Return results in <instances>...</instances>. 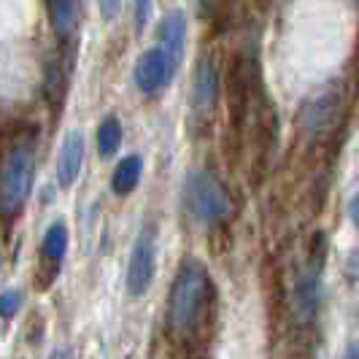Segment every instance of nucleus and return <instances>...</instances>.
Segmentation results:
<instances>
[{
	"label": "nucleus",
	"instance_id": "obj_1",
	"mask_svg": "<svg viewBox=\"0 0 359 359\" xmlns=\"http://www.w3.org/2000/svg\"><path fill=\"white\" fill-rule=\"evenodd\" d=\"M36 176V151L30 141H19L11 146L0 165V211L6 216H17L19 208L33 189Z\"/></svg>",
	"mask_w": 359,
	"mask_h": 359
},
{
	"label": "nucleus",
	"instance_id": "obj_2",
	"mask_svg": "<svg viewBox=\"0 0 359 359\" xmlns=\"http://www.w3.org/2000/svg\"><path fill=\"white\" fill-rule=\"evenodd\" d=\"M208 300V273L200 262H187L170 292V324L179 332L195 330Z\"/></svg>",
	"mask_w": 359,
	"mask_h": 359
},
{
	"label": "nucleus",
	"instance_id": "obj_3",
	"mask_svg": "<svg viewBox=\"0 0 359 359\" xmlns=\"http://www.w3.org/2000/svg\"><path fill=\"white\" fill-rule=\"evenodd\" d=\"M184 208L198 224L214 227L230 216L233 203H230L224 184L216 179L214 173L195 170L187 176V184H184Z\"/></svg>",
	"mask_w": 359,
	"mask_h": 359
},
{
	"label": "nucleus",
	"instance_id": "obj_4",
	"mask_svg": "<svg viewBox=\"0 0 359 359\" xmlns=\"http://www.w3.org/2000/svg\"><path fill=\"white\" fill-rule=\"evenodd\" d=\"M154 262H157V241H154V233L146 230L135 246H133V254H130V265H127V292L133 297L144 294L151 278H154Z\"/></svg>",
	"mask_w": 359,
	"mask_h": 359
},
{
	"label": "nucleus",
	"instance_id": "obj_5",
	"mask_svg": "<svg viewBox=\"0 0 359 359\" xmlns=\"http://www.w3.org/2000/svg\"><path fill=\"white\" fill-rule=\"evenodd\" d=\"M176 68L179 65L173 62V57L165 52L162 46L149 49V52L141 54V60L135 65V84L146 95H154V92H160L170 81V76L176 73Z\"/></svg>",
	"mask_w": 359,
	"mask_h": 359
},
{
	"label": "nucleus",
	"instance_id": "obj_6",
	"mask_svg": "<svg viewBox=\"0 0 359 359\" xmlns=\"http://www.w3.org/2000/svg\"><path fill=\"white\" fill-rule=\"evenodd\" d=\"M338 108H341L338 92H322L319 97H313V100L306 103L303 114H300V125H303V130L313 133V135H324L327 130H332V125L338 122Z\"/></svg>",
	"mask_w": 359,
	"mask_h": 359
},
{
	"label": "nucleus",
	"instance_id": "obj_7",
	"mask_svg": "<svg viewBox=\"0 0 359 359\" xmlns=\"http://www.w3.org/2000/svg\"><path fill=\"white\" fill-rule=\"evenodd\" d=\"M324 254L313 252V262L303 270L300 281H297V292H294V308H297V316L303 322H311L316 306H319V268H322Z\"/></svg>",
	"mask_w": 359,
	"mask_h": 359
},
{
	"label": "nucleus",
	"instance_id": "obj_8",
	"mask_svg": "<svg viewBox=\"0 0 359 359\" xmlns=\"http://www.w3.org/2000/svg\"><path fill=\"white\" fill-rule=\"evenodd\" d=\"M81 162H84V138H81V133L71 130L62 141L60 157H57V181L62 187H71L73 181L79 179Z\"/></svg>",
	"mask_w": 359,
	"mask_h": 359
},
{
	"label": "nucleus",
	"instance_id": "obj_9",
	"mask_svg": "<svg viewBox=\"0 0 359 359\" xmlns=\"http://www.w3.org/2000/svg\"><path fill=\"white\" fill-rule=\"evenodd\" d=\"M49 17L60 38H73L81 25V0H46Z\"/></svg>",
	"mask_w": 359,
	"mask_h": 359
},
{
	"label": "nucleus",
	"instance_id": "obj_10",
	"mask_svg": "<svg viewBox=\"0 0 359 359\" xmlns=\"http://www.w3.org/2000/svg\"><path fill=\"white\" fill-rule=\"evenodd\" d=\"M160 38H162V49L173 57V62L179 65L181 54H184V38H187V19L184 14L173 11L162 19L160 27Z\"/></svg>",
	"mask_w": 359,
	"mask_h": 359
},
{
	"label": "nucleus",
	"instance_id": "obj_11",
	"mask_svg": "<svg viewBox=\"0 0 359 359\" xmlns=\"http://www.w3.org/2000/svg\"><path fill=\"white\" fill-rule=\"evenodd\" d=\"M216 92H219V76H216V65L211 60H203L198 65V76H195V106L200 111H205V108L214 106L216 100Z\"/></svg>",
	"mask_w": 359,
	"mask_h": 359
},
{
	"label": "nucleus",
	"instance_id": "obj_12",
	"mask_svg": "<svg viewBox=\"0 0 359 359\" xmlns=\"http://www.w3.org/2000/svg\"><path fill=\"white\" fill-rule=\"evenodd\" d=\"M141 173H144V160L138 157V154H130L125 160L119 162V168L114 170V179H111V187H114V192L116 195H130L135 187H138V181H141Z\"/></svg>",
	"mask_w": 359,
	"mask_h": 359
},
{
	"label": "nucleus",
	"instance_id": "obj_13",
	"mask_svg": "<svg viewBox=\"0 0 359 359\" xmlns=\"http://www.w3.org/2000/svg\"><path fill=\"white\" fill-rule=\"evenodd\" d=\"M119 146H122V125L116 116H106L97 127V151L103 160H108L119 151Z\"/></svg>",
	"mask_w": 359,
	"mask_h": 359
},
{
	"label": "nucleus",
	"instance_id": "obj_14",
	"mask_svg": "<svg viewBox=\"0 0 359 359\" xmlns=\"http://www.w3.org/2000/svg\"><path fill=\"white\" fill-rule=\"evenodd\" d=\"M65 249H68V227L62 224V222H57L52 224L46 235H43V243H41V252L46 259H52V262H60L62 257H65Z\"/></svg>",
	"mask_w": 359,
	"mask_h": 359
},
{
	"label": "nucleus",
	"instance_id": "obj_15",
	"mask_svg": "<svg viewBox=\"0 0 359 359\" xmlns=\"http://www.w3.org/2000/svg\"><path fill=\"white\" fill-rule=\"evenodd\" d=\"M19 306H22V294H19L17 289L3 292L0 294V319H11L19 311Z\"/></svg>",
	"mask_w": 359,
	"mask_h": 359
},
{
	"label": "nucleus",
	"instance_id": "obj_16",
	"mask_svg": "<svg viewBox=\"0 0 359 359\" xmlns=\"http://www.w3.org/2000/svg\"><path fill=\"white\" fill-rule=\"evenodd\" d=\"M149 17H151V0H135V19H138V27H146Z\"/></svg>",
	"mask_w": 359,
	"mask_h": 359
},
{
	"label": "nucleus",
	"instance_id": "obj_17",
	"mask_svg": "<svg viewBox=\"0 0 359 359\" xmlns=\"http://www.w3.org/2000/svg\"><path fill=\"white\" fill-rule=\"evenodd\" d=\"M97 6H100L103 19H114L122 8V0H97Z\"/></svg>",
	"mask_w": 359,
	"mask_h": 359
},
{
	"label": "nucleus",
	"instance_id": "obj_18",
	"mask_svg": "<svg viewBox=\"0 0 359 359\" xmlns=\"http://www.w3.org/2000/svg\"><path fill=\"white\" fill-rule=\"evenodd\" d=\"M348 214H351V222L359 227V192L351 198V205H348Z\"/></svg>",
	"mask_w": 359,
	"mask_h": 359
},
{
	"label": "nucleus",
	"instance_id": "obj_19",
	"mask_svg": "<svg viewBox=\"0 0 359 359\" xmlns=\"http://www.w3.org/2000/svg\"><path fill=\"white\" fill-rule=\"evenodd\" d=\"M346 354H348V357H359V343H351V346H348V351H346Z\"/></svg>",
	"mask_w": 359,
	"mask_h": 359
}]
</instances>
